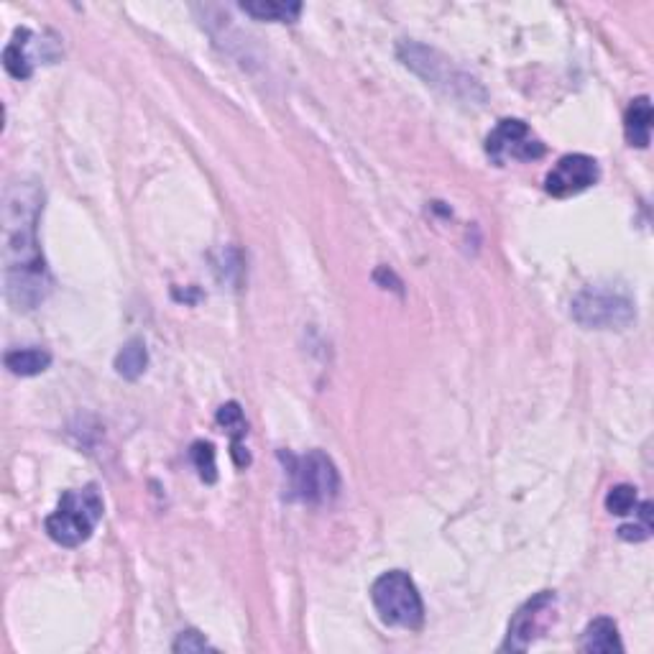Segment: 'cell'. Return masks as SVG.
Here are the masks:
<instances>
[{"instance_id":"30bf717a","label":"cell","mask_w":654,"mask_h":654,"mask_svg":"<svg viewBox=\"0 0 654 654\" xmlns=\"http://www.w3.org/2000/svg\"><path fill=\"white\" fill-rule=\"evenodd\" d=\"M580 652L588 654H614L624 652V642L619 637V626L614 624V619H593L591 624L586 626V632L580 637Z\"/></svg>"},{"instance_id":"e0dca14e","label":"cell","mask_w":654,"mask_h":654,"mask_svg":"<svg viewBox=\"0 0 654 654\" xmlns=\"http://www.w3.org/2000/svg\"><path fill=\"white\" fill-rule=\"evenodd\" d=\"M639 514V522L637 524H624V527H619V537L626 542H644L652 537V504L649 501H644V504H637V509H634Z\"/></svg>"},{"instance_id":"5b68a950","label":"cell","mask_w":654,"mask_h":654,"mask_svg":"<svg viewBox=\"0 0 654 654\" xmlns=\"http://www.w3.org/2000/svg\"><path fill=\"white\" fill-rule=\"evenodd\" d=\"M570 315L580 327L588 330H626L637 320L634 299L616 287L596 284L575 294Z\"/></svg>"},{"instance_id":"ffe728a7","label":"cell","mask_w":654,"mask_h":654,"mask_svg":"<svg viewBox=\"0 0 654 654\" xmlns=\"http://www.w3.org/2000/svg\"><path fill=\"white\" fill-rule=\"evenodd\" d=\"M207 649H213L210 644H207V639L202 637L200 632H195V629H187V632H182L177 637V642L172 644V652H207Z\"/></svg>"},{"instance_id":"52a82bcc","label":"cell","mask_w":654,"mask_h":654,"mask_svg":"<svg viewBox=\"0 0 654 654\" xmlns=\"http://www.w3.org/2000/svg\"><path fill=\"white\" fill-rule=\"evenodd\" d=\"M545 144L540 138H534L532 131L519 118H506L494 133L486 138V154L504 167L506 161H534L545 156Z\"/></svg>"},{"instance_id":"4fadbf2b","label":"cell","mask_w":654,"mask_h":654,"mask_svg":"<svg viewBox=\"0 0 654 654\" xmlns=\"http://www.w3.org/2000/svg\"><path fill=\"white\" fill-rule=\"evenodd\" d=\"M218 425L225 427V430L233 435V460H236L238 468H246L248 463H251V455H248V450L241 445V437L246 435V419H243V412L241 407H238V402H228L223 404V407L218 409Z\"/></svg>"},{"instance_id":"8fae6325","label":"cell","mask_w":654,"mask_h":654,"mask_svg":"<svg viewBox=\"0 0 654 654\" xmlns=\"http://www.w3.org/2000/svg\"><path fill=\"white\" fill-rule=\"evenodd\" d=\"M624 136L629 146H637V149H647L649 141H652V103H649L647 95L634 98L632 105L626 108Z\"/></svg>"},{"instance_id":"9c48e42d","label":"cell","mask_w":654,"mask_h":654,"mask_svg":"<svg viewBox=\"0 0 654 654\" xmlns=\"http://www.w3.org/2000/svg\"><path fill=\"white\" fill-rule=\"evenodd\" d=\"M598 177H601V169H598V161L593 156L568 154L557 161L552 172L547 174L545 190L547 195L565 200V197L586 192L588 187L598 182Z\"/></svg>"},{"instance_id":"9a60e30c","label":"cell","mask_w":654,"mask_h":654,"mask_svg":"<svg viewBox=\"0 0 654 654\" xmlns=\"http://www.w3.org/2000/svg\"><path fill=\"white\" fill-rule=\"evenodd\" d=\"M6 368L16 376H39L52 366V353L44 348H16L6 353Z\"/></svg>"},{"instance_id":"7c38bea8","label":"cell","mask_w":654,"mask_h":654,"mask_svg":"<svg viewBox=\"0 0 654 654\" xmlns=\"http://www.w3.org/2000/svg\"><path fill=\"white\" fill-rule=\"evenodd\" d=\"M31 39H34V34L29 29H18L13 39L8 41L6 52H3V67L16 80H29L34 75V62L29 57Z\"/></svg>"},{"instance_id":"6da1fadb","label":"cell","mask_w":654,"mask_h":654,"mask_svg":"<svg viewBox=\"0 0 654 654\" xmlns=\"http://www.w3.org/2000/svg\"><path fill=\"white\" fill-rule=\"evenodd\" d=\"M44 190L39 182L11 184L3 195V282L16 310H36L52 294V274L39 246Z\"/></svg>"},{"instance_id":"5bb4252c","label":"cell","mask_w":654,"mask_h":654,"mask_svg":"<svg viewBox=\"0 0 654 654\" xmlns=\"http://www.w3.org/2000/svg\"><path fill=\"white\" fill-rule=\"evenodd\" d=\"M115 373L123 376L126 381H136L144 376L146 366H149V350L141 338H131L115 356Z\"/></svg>"},{"instance_id":"8992f818","label":"cell","mask_w":654,"mask_h":654,"mask_svg":"<svg viewBox=\"0 0 654 654\" xmlns=\"http://www.w3.org/2000/svg\"><path fill=\"white\" fill-rule=\"evenodd\" d=\"M396 52H399V59H402L412 72H417L427 85L437 87V90H442L445 95L473 100V90L483 92L476 80H471L468 75L458 72L448 59H440V54L427 49V46L414 44V41H402Z\"/></svg>"},{"instance_id":"3957f363","label":"cell","mask_w":654,"mask_h":654,"mask_svg":"<svg viewBox=\"0 0 654 654\" xmlns=\"http://www.w3.org/2000/svg\"><path fill=\"white\" fill-rule=\"evenodd\" d=\"M289 478V499L305 504H330L340 494V473L322 450L307 455L279 453Z\"/></svg>"},{"instance_id":"ba28073f","label":"cell","mask_w":654,"mask_h":654,"mask_svg":"<svg viewBox=\"0 0 654 654\" xmlns=\"http://www.w3.org/2000/svg\"><path fill=\"white\" fill-rule=\"evenodd\" d=\"M555 593L542 591L534 598H529L522 609L514 614L509 624L506 642L501 644V652H527L537 637H542L550 621H555Z\"/></svg>"},{"instance_id":"277c9868","label":"cell","mask_w":654,"mask_h":654,"mask_svg":"<svg viewBox=\"0 0 654 654\" xmlns=\"http://www.w3.org/2000/svg\"><path fill=\"white\" fill-rule=\"evenodd\" d=\"M371 601L386 626L417 632L425 624V603L414 580L404 570H389L373 580Z\"/></svg>"},{"instance_id":"d6986e66","label":"cell","mask_w":654,"mask_h":654,"mask_svg":"<svg viewBox=\"0 0 654 654\" xmlns=\"http://www.w3.org/2000/svg\"><path fill=\"white\" fill-rule=\"evenodd\" d=\"M637 488L634 486H626V483H621V486H614L609 491V496H606V509L611 511V514H616V517H626V514H632L634 509H637Z\"/></svg>"},{"instance_id":"7a4b0ae2","label":"cell","mask_w":654,"mask_h":654,"mask_svg":"<svg viewBox=\"0 0 654 654\" xmlns=\"http://www.w3.org/2000/svg\"><path fill=\"white\" fill-rule=\"evenodd\" d=\"M103 496L98 486H85L67 491L59 499L57 509L46 517L44 529L57 545L62 547H80L95 532V527L103 519Z\"/></svg>"},{"instance_id":"2e32d148","label":"cell","mask_w":654,"mask_h":654,"mask_svg":"<svg viewBox=\"0 0 654 654\" xmlns=\"http://www.w3.org/2000/svg\"><path fill=\"white\" fill-rule=\"evenodd\" d=\"M241 11L253 16L256 21L271 23H292L302 13V3H279V0H256V3H241Z\"/></svg>"},{"instance_id":"ac0fdd59","label":"cell","mask_w":654,"mask_h":654,"mask_svg":"<svg viewBox=\"0 0 654 654\" xmlns=\"http://www.w3.org/2000/svg\"><path fill=\"white\" fill-rule=\"evenodd\" d=\"M192 463L205 483L218 481V465H215V448L210 442H195L192 445Z\"/></svg>"}]
</instances>
